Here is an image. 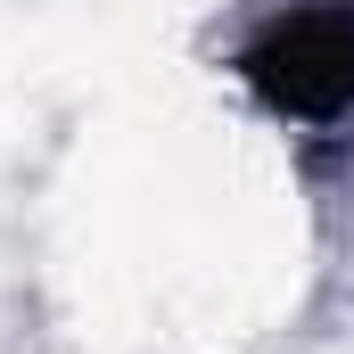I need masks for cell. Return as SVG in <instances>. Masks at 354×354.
<instances>
[{
    "label": "cell",
    "mask_w": 354,
    "mask_h": 354,
    "mask_svg": "<svg viewBox=\"0 0 354 354\" xmlns=\"http://www.w3.org/2000/svg\"><path fill=\"white\" fill-rule=\"evenodd\" d=\"M223 66L288 140H354V0H280L231 41Z\"/></svg>",
    "instance_id": "cell-1"
}]
</instances>
